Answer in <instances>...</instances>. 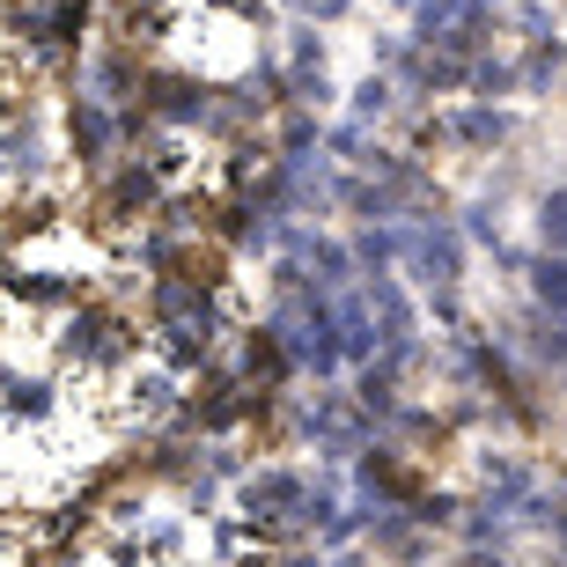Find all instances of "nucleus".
<instances>
[{
	"label": "nucleus",
	"mask_w": 567,
	"mask_h": 567,
	"mask_svg": "<svg viewBox=\"0 0 567 567\" xmlns=\"http://www.w3.org/2000/svg\"><path fill=\"white\" fill-rule=\"evenodd\" d=\"M464 22H472V0H427L421 8V30L442 38V44H450V30H464Z\"/></svg>",
	"instance_id": "obj_1"
},
{
	"label": "nucleus",
	"mask_w": 567,
	"mask_h": 567,
	"mask_svg": "<svg viewBox=\"0 0 567 567\" xmlns=\"http://www.w3.org/2000/svg\"><path fill=\"white\" fill-rule=\"evenodd\" d=\"M530 288L546 295L553 310H567V258H546V266H538V274H530Z\"/></svg>",
	"instance_id": "obj_2"
},
{
	"label": "nucleus",
	"mask_w": 567,
	"mask_h": 567,
	"mask_svg": "<svg viewBox=\"0 0 567 567\" xmlns=\"http://www.w3.org/2000/svg\"><path fill=\"white\" fill-rule=\"evenodd\" d=\"M538 229H546L553 251H567V192H553L546 207H538Z\"/></svg>",
	"instance_id": "obj_3"
},
{
	"label": "nucleus",
	"mask_w": 567,
	"mask_h": 567,
	"mask_svg": "<svg viewBox=\"0 0 567 567\" xmlns=\"http://www.w3.org/2000/svg\"><path fill=\"white\" fill-rule=\"evenodd\" d=\"M295 8H310V16H339L347 0H295Z\"/></svg>",
	"instance_id": "obj_4"
}]
</instances>
